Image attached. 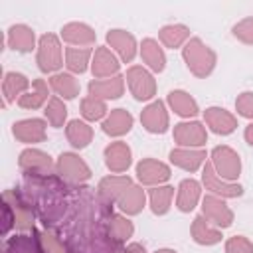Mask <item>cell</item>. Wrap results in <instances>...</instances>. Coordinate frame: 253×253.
I'll use <instances>...</instances> for the list:
<instances>
[{"instance_id":"obj_1","label":"cell","mask_w":253,"mask_h":253,"mask_svg":"<svg viewBox=\"0 0 253 253\" xmlns=\"http://www.w3.org/2000/svg\"><path fill=\"white\" fill-rule=\"evenodd\" d=\"M113 215V204L97 190L75 186L71 208L55 233H59L71 253H123V243L109 229Z\"/></svg>"},{"instance_id":"obj_2","label":"cell","mask_w":253,"mask_h":253,"mask_svg":"<svg viewBox=\"0 0 253 253\" xmlns=\"http://www.w3.org/2000/svg\"><path fill=\"white\" fill-rule=\"evenodd\" d=\"M20 190L43 227L57 231L71 208L75 186L57 174H24Z\"/></svg>"},{"instance_id":"obj_3","label":"cell","mask_w":253,"mask_h":253,"mask_svg":"<svg viewBox=\"0 0 253 253\" xmlns=\"http://www.w3.org/2000/svg\"><path fill=\"white\" fill-rule=\"evenodd\" d=\"M182 57H184V63L190 69V73L200 77V79H206L213 71V67L217 63L215 51L210 45H206L200 38H190L184 43Z\"/></svg>"},{"instance_id":"obj_4","label":"cell","mask_w":253,"mask_h":253,"mask_svg":"<svg viewBox=\"0 0 253 253\" xmlns=\"http://www.w3.org/2000/svg\"><path fill=\"white\" fill-rule=\"evenodd\" d=\"M2 202H6L14 213V225L20 233H30L36 229V213L20 188H8L2 192Z\"/></svg>"},{"instance_id":"obj_5","label":"cell","mask_w":253,"mask_h":253,"mask_svg":"<svg viewBox=\"0 0 253 253\" xmlns=\"http://www.w3.org/2000/svg\"><path fill=\"white\" fill-rule=\"evenodd\" d=\"M36 61L42 73H51V75L59 73V69L63 67V49L55 34H43L40 38Z\"/></svg>"},{"instance_id":"obj_6","label":"cell","mask_w":253,"mask_h":253,"mask_svg":"<svg viewBox=\"0 0 253 253\" xmlns=\"http://www.w3.org/2000/svg\"><path fill=\"white\" fill-rule=\"evenodd\" d=\"M55 174L69 186H85V182L91 178V168L79 154L61 152L55 162Z\"/></svg>"},{"instance_id":"obj_7","label":"cell","mask_w":253,"mask_h":253,"mask_svg":"<svg viewBox=\"0 0 253 253\" xmlns=\"http://www.w3.org/2000/svg\"><path fill=\"white\" fill-rule=\"evenodd\" d=\"M210 162L215 174L225 182H235L241 174V158L231 146H215L210 154Z\"/></svg>"},{"instance_id":"obj_8","label":"cell","mask_w":253,"mask_h":253,"mask_svg":"<svg viewBox=\"0 0 253 253\" xmlns=\"http://www.w3.org/2000/svg\"><path fill=\"white\" fill-rule=\"evenodd\" d=\"M126 85L134 99L138 101H150L156 95V81L150 71H146L142 65H132L126 69Z\"/></svg>"},{"instance_id":"obj_9","label":"cell","mask_w":253,"mask_h":253,"mask_svg":"<svg viewBox=\"0 0 253 253\" xmlns=\"http://www.w3.org/2000/svg\"><path fill=\"white\" fill-rule=\"evenodd\" d=\"M172 136L180 148H202L208 142L206 126L200 121H188V123L174 125Z\"/></svg>"},{"instance_id":"obj_10","label":"cell","mask_w":253,"mask_h":253,"mask_svg":"<svg viewBox=\"0 0 253 253\" xmlns=\"http://www.w3.org/2000/svg\"><path fill=\"white\" fill-rule=\"evenodd\" d=\"M18 166L24 174H55L51 156L40 148H26L18 156Z\"/></svg>"},{"instance_id":"obj_11","label":"cell","mask_w":253,"mask_h":253,"mask_svg":"<svg viewBox=\"0 0 253 253\" xmlns=\"http://www.w3.org/2000/svg\"><path fill=\"white\" fill-rule=\"evenodd\" d=\"M202 215H206V219L211 225H215L217 229H225V227H229L233 223V211L223 202V198H217L213 194L204 196V200H202Z\"/></svg>"},{"instance_id":"obj_12","label":"cell","mask_w":253,"mask_h":253,"mask_svg":"<svg viewBox=\"0 0 253 253\" xmlns=\"http://www.w3.org/2000/svg\"><path fill=\"white\" fill-rule=\"evenodd\" d=\"M172 176L170 166L154 160V158H142L136 164V178L140 184L144 186H162L164 182H168Z\"/></svg>"},{"instance_id":"obj_13","label":"cell","mask_w":253,"mask_h":253,"mask_svg":"<svg viewBox=\"0 0 253 253\" xmlns=\"http://www.w3.org/2000/svg\"><path fill=\"white\" fill-rule=\"evenodd\" d=\"M202 184L206 186V190H210L213 196L217 198H239L243 194V188L237 184V182H225L221 180L211 162H206L204 164V170H202Z\"/></svg>"},{"instance_id":"obj_14","label":"cell","mask_w":253,"mask_h":253,"mask_svg":"<svg viewBox=\"0 0 253 253\" xmlns=\"http://www.w3.org/2000/svg\"><path fill=\"white\" fill-rule=\"evenodd\" d=\"M140 123L144 126V130L152 132V134H162L168 130L170 126V117L168 111L164 107L162 101H152L148 103L142 111H140Z\"/></svg>"},{"instance_id":"obj_15","label":"cell","mask_w":253,"mask_h":253,"mask_svg":"<svg viewBox=\"0 0 253 253\" xmlns=\"http://www.w3.org/2000/svg\"><path fill=\"white\" fill-rule=\"evenodd\" d=\"M12 134L18 142L38 144L45 140V121L42 119H24L12 125Z\"/></svg>"},{"instance_id":"obj_16","label":"cell","mask_w":253,"mask_h":253,"mask_svg":"<svg viewBox=\"0 0 253 253\" xmlns=\"http://www.w3.org/2000/svg\"><path fill=\"white\" fill-rule=\"evenodd\" d=\"M2 253H45L40 241V231L34 229L30 233H16L4 239Z\"/></svg>"},{"instance_id":"obj_17","label":"cell","mask_w":253,"mask_h":253,"mask_svg":"<svg viewBox=\"0 0 253 253\" xmlns=\"http://www.w3.org/2000/svg\"><path fill=\"white\" fill-rule=\"evenodd\" d=\"M119 59L115 57V53L109 47H97L93 51V59H91V71L95 79H109L119 75Z\"/></svg>"},{"instance_id":"obj_18","label":"cell","mask_w":253,"mask_h":253,"mask_svg":"<svg viewBox=\"0 0 253 253\" xmlns=\"http://www.w3.org/2000/svg\"><path fill=\"white\" fill-rule=\"evenodd\" d=\"M105 164L111 172H126L128 166L132 164V152H130V146L123 140H117V142H111L105 152Z\"/></svg>"},{"instance_id":"obj_19","label":"cell","mask_w":253,"mask_h":253,"mask_svg":"<svg viewBox=\"0 0 253 253\" xmlns=\"http://www.w3.org/2000/svg\"><path fill=\"white\" fill-rule=\"evenodd\" d=\"M204 121L206 125L215 132V134H231L237 128V119L235 115H231L229 111L221 109V107H208L204 111Z\"/></svg>"},{"instance_id":"obj_20","label":"cell","mask_w":253,"mask_h":253,"mask_svg":"<svg viewBox=\"0 0 253 253\" xmlns=\"http://www.w3.org/2000/svg\"><path fill=\"white\" fill-rule=\"evenodd\" d=\"M107 43L119 53V57L125 63H130L136 55V40L126 30H109L107 32Z\"/></svg>"},{"instance_id":"obj_21","label":"cell","mask_w":253,"mask_h":253,"mask_svg":"<svg viewBox=\"0 0 253 253\" xmlns=\"http://www.w3.org/2000/svg\"><path fill=\"white\" fill-rule=\"evenodd\" d=\"M6 43L8 47H12L14 51H22V53H30L36 47V34L30 26L26 24H14L8 28L6 32Z\"/></svg>"},{"instance_id":"obj_22","label":"cell","mask_w":253,"mask_h":253,"mask_svg":"<svg viewBox=\"0 0 253 253\" xmlns=\"http://www.w3.org/2000/svg\"><path fill=\"white\" fill-rule=\"evenodd\" d=\"M89 95L97 97V99H119L125 93V77L123 75H115L109 79H93L87 85Z\"/></svg>"},{"instance_id":"obj_23","label":"cell","mask_w":253,"mask_h":253,"mask_svg":"<svg viewBox=\"0 0 253 253\" xmlns=\"http://www.w3.org/2000/svg\"><path fill=\"white\" fill-rule=\"evenodd\" d=\"M206 150L204 148H172L170 162L186 172H196L206 164Z\"/></svg>"},{"instance_id":"obj_24","label":"cell","mask_w":253,"mask_h":253,"mask_svg":"<svg viewBox=\"0 0 253 253\" xmlns=\"http://www.w3.org/2000/svg\"><path fill=\"white\" fill-rule=\"evenodd\" d=\"M132 178L130 176H105L99 180V186H97V192L111 204H117L123 194L132 186Z\"/></svg>"},{"instance_id":"obj_25","label":"cell","mask_w":253,"mask_h":253,"mask_svg":"<svg viewBox=\"0 0 253 253\" xmlns=\"http://www.w3.org/2000/svg\"><path fill=\"white\" fill-rule=\"evenodd\" d=\"M200 196H202V184L194 178H186L180 182L178 186V194H176V208L184 213L192 211L198 202H200Z\"/></svg>"},{"instance_id":"obj_26","label":"cell","mask_w":253,"mask_h":253,"mask_svg":"<svg viewBox=\"0 0 253 253\" xmlns=\"http://www.w3.org/2000/svg\"><path fill=\"white\" fill-rule=\"evenodd\" d=\"M132 123H134V119L126 109H113L105 117L101 128L109 136H123L132 128Z\"/></svg>"},{"instance_id":"obj_27","label":"cell","mask_w":253,"mask_h":253,"mask_svg":"<svg viewBox=\"0 0 253 253\" xmlns=\"http://www.w3.org/2000/svg\"><path fill=\"white\" fill-rule=\"evenodd\" d=\"M61 38L63 42L71 43V45H91L97 40V34L91 26L83 24V22H69L61 28Z\"/></svg>"},{"instance_id":"obj_28","label":"cell","mask_w":253,"mask_h":253,"mask_svg":"<svg viewBox=\"0 0 253 253\" xmlns=\"http://www.w3.org/2000/svg\"><path fill=\"white\" fill-rule=\"evenodd\" d=\"M190 231H192V239H194L198 245L210 247V245H215V243L221 241V231H219L215 225H211V223L206 219V215H196L194 221H192Z\"/></svg>"},{"instance_id":"obj_29","label":"cell","mask_w":253,"mask_h":253,"mask_svg":"<svg viewBox=\"0 0 253 253\" xmlns=\"http://www.w3.org/2000/svg\"><path fill=\"white\" fill-rule=\"evenodd\" d=\"M166 101H168L170 109H172L176 115L184 117V119H194V117L200 113V107H198L196 99H194L190 93L182 91V89H174V91H170Z\"/></svg>"},{"instance_id":"obj_30","label":"cell","mask_w":253,"mask_h":253,"mask_svg":"<svg viewBox=\"0 0 253 253\" xmlns=\"http://www.w3.org/2000/svg\"><path fill=\"white\" fill-rule=\"evenodd\" d=\"M28 87H30V79L24 75V73H18V71H8L4 75V81H2V95H4V103L10 105L16 101V97L20 99L24 93H28Z\"/></svg>"},{"instance_id":"obj_31","label":"cell","mask_w":253,"mask_h":253,"mask_svg":"<svg viewBox=\"0 0 253 253\" xmlns=\"http://www.w3.org/2000/svg\"><path fill=\"white\" fill-rule=\"evenodd\" d=\"M140 57L142 61L156 73L164 71L166 67V55H164V49L158 45L156 40L152 38H144L142 43H140Z\"/></svg>"},{"instance_id":"obj_32","label":"cell","mask_w":253,"mask_h":253,"mask_svg":"<svg viewBox=\"0 0 253 253\" xmlns=\"http://www.w3.org/2000/svg\"><path fill=\"white\" fill-rule=\"evenodd\" d=\"M65 136H67V140H69V144L73 148L81 150V148H85V146L91 144V140H93V128L85 121L73 119L65 126Z\"/></svg>"},{"instance_id":"obj_33","label":"cell","mask_w":253,"mask_h":253,"mask_svg":"<svg viewBox=\"0 0 253 253\" xmlns=\"http://www.w3.org/2000/svg\"><path fill=\"white\" fill-rule=\"evenodd\" d=\"M117 206H119V210H121L123 213H126V215H136V213H140V211L144 210V206H146V194H144L142 186L132 184V186L123 194V198L117 202Z\"/></svg>"},{"instance_id":"obj_34","label":"cell","mask_w":253,"mask_h":253,"mask_svg":"<svg viewBox=\"0 0 253 253\" xmlns=\"http://www.w3.org/2000/svg\"><path fill=\"white\" fill-rule=\"evenodd\" d=\"M158 38H160V42L166 47L176 49V47L184 45L190 40V28L184 26V24H168V26H162L160 28Z\"/></svg>"},{"instance_id":"obj_35","label":"cell","mask_w":253,"mask_h":253,"mask_svg":"<svg viewBox=\"0 0 253 253\" xmlns=\"http://www.w3.org/2000/svg\"><path fill=\"white\" fill-rule=\"evenodd\" d=\"M49 87L59 95V97H63V99H75L77 95H79V81L71 75V73H63V71H59V73H55V75H51L49 77Z\"/></svg>"},{"instance_id":"obj_36","label":"cell","mask_w":253,"mask_h":253,"mask_svg":"<svg viewBox=\"0 0 253 253\" xmlns=\"http://www.w3.org/2000/svg\"><path fill=\"white\" fill-rule=\"evenodd\" d=\"M172 198H174V188L172 186H154L152 190H148V202H150V210L154 215H164L168 213L170 206H172Z\"/></svg>"},{"instance_id":"obj_37","label":"cell","mask_w":253,"mask_h":253,"mask_svg":"<svg viewBox=\"0 0 253 253\" xmlns=\"http://www.w3.org/2000/svg\"><path fill=\"white\" fill-rule=\"evenodd\" d=\"M47 101V83L43 79H34L32 81V91L24 93L20 99H18V105L22 109H40L43 103Z\"/></svg>"},{"instance_id":"obj_38","label":"cell","mask_w":253,"mask_h":253,"mask_svg":"<svg viewBox=\"0 0 253 253\" xmlns=\"http://www.w3.org/2000/svg\"><path fill=\"white\" fill-rule=\"evenodd\" d=\"M93 59V51L89 47H67L65 49V65L71 73H85Z\"/></svg>"},{"instance_id":"obj_39","label":"cell","mask_w":253,"mask_h":253,"mask_svg":"<svg viewBox=\"0 0 253 253\" xmlns=\"http://www.w3.org/2000/svg\"><path fill=\"white\" fill-rule=\"evenodd\" d=\"M107 103L103 99L97 97H85L81 101V115L85 121H101L103 117H107Z\"/></svg>"},{"instance_id":"obj_40","label":"cell","mask_w":253,"mask_h":253,"mask_svg":"<svg viewBox=\"0 0 253 253\" xmlns=\"http://www.w3.org/2000/svg\"><path fill=\"white\" fill-rule=\"evenodd\" d=\"M43 113H45L47 123H49L53 128L63 126V123H65V119H67V107L63 105V101H61L59 97H51V99L47 101Z\"/></svg>"},{"instance_id":"obj_41","label":"cell","mask_w":253,"mask_h":253,"mask_svg":"<svg viewBox=\"0 0 253 253\" xmlns=\"http://www.w3.org/2000/svg\"><path fill=\"white\" fill-rule=\"evenodd\" d=\"M109 229H111V235H113L117 241H121V243H125V241H126L128 237H132V233H134L132 221H130L126 215H121V213H115V215L111 217Z\"/></svg>"},{"instance_id":"obj_42","label":"cell","mask_w":253,"mask_h":253,"mask_svg":"<svg viewBox=\"0 0 253 253\" xmlns=\"http://www.w3.org/2000/svg\"><path fill=\"white\" fill-rule=\"evenodd\" d=\"M40 241H42V247H43L45 253H71L67 243L53 229H42L40 231Z\"/></svg>"},{"instance_id":"obj_43","label":"cell","mask_w":253,"mask_h":253,"mask_svg":"<svg viewBox=\"0 0 253 253\" xmlns=\"http://www.w3.org/2000/svg\"><path fill=\"white\" fill-rule=\"evenodd\" d=\"M231 34H233V38H237L239 42H243V43H247V45H253V16L239 20V22L231 28Z\"/></svg>"},{"instance_id":"obj_44","label":"cell","mask_w":253,"mask_h":253,"mask_svg":"<svg viewBox=\"0 0 253 253\" xmlns=\"http://www.w3.org/2000/svg\"><path fill=\"white\" fill-rule=\"evenodd\" d=\"M225 253H253V243L245 235H233L225 241Z\"/></svg>"},{"instance_id":"obj_45","label":"cell","mask_w":253,"mask_h":253,"mask_svg":"<svg viewBox=\"0 0 253 253\" xmlns=\"http://www.w3.org/2000/svg\"><path fill=\"white\" fill-rule=\"evenodd\" d=\"M235 111L245 119H253V91H243L241 95H237Z\"/></svg>"},{"instance_id":"obj_46","label":"cell","mask_w":253,"mask_h":253,"mask_svg":"<svg viewBox=\"0 0 253 253\" xmlns=\"http://www.w3.org/2000/svg\"><path fill=\"white\" fill-rule=\"evenodd\" d=\"M2 213H4L2 233H4V235H8V231H10L12 227H16V225H14V213H12V210H10V206H8L6 202H2Z\"/></svg>"},{"instance_id":"obj_47","label":"cell","mask_w":253,"mask_h":253,"mask_svg":"<svg viewBox=\"0 0 253 253\" xmlns=\"http://www.w3.org/2000/svg\"><path fill=\"white\" fill-rule=\"evenodd\" d=\"M123 253H146V249H144V245H140V243H130V245H126V247L123 249Z\"/></svg>"},{"instance_id":"obj_48","label":"cell","mask_w":253,"mask_h":253,"mask_svg":"<svg viewBox=\"0 0 253 253\" xmlns=\"http://www.w3.org/2000/svg\"><path fill=\"white\" fill-rule=\"evenodd\" d=\"M243 136H245L247 144H251V146H253V123L245 126V132H243Z\"/></svg>"},{"instance_id":"obj_49","label":"cell","mask_w":253,"mask_h":253,"mask_svg":"<svg viewBox=\"0 0 253 253\" xmlns=\"http://www.w3.org/2000/svg\"><path fill=\"white\" fill-rule=\"evenodd\" d=\"M154 253H178L176 249H156Z\"/></svg>"}]
</instances>
